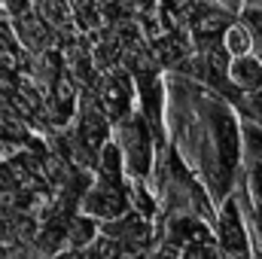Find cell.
<instances>
[{"label": "cell", "mask_w": 262, "mask_h": 259, "mask_svg": "<svg viewBox=\"0 0 262 259\" xmlns=\"http://www.w3.org/2000/svg\"><path fill=\"white\" fill-rule=\"evenodd\" d=\"M220 9H229V15H238L244 6H247V0H213Z\"/></svg>", "instance_id": "cell-8"}, {"label": "cell", "mask_w": 262, "mask_h": 259, "mask_svg": "<svg viewBox=\"0 0 262 259\" xmlns=\"http://www.w3.org/2000/svg\"><path fill=\"white\" fill-rule=\"evenodd\" d=\"M220 46H223V52L229 55V58H238V55H250V49H253V34H250V28L238 18V21H229L226 28H223V34H220Z\"/></svg>", "instance_id": "cell-6"}, {"label": "cell", "mask_w": 262, "mask_h": 259, "mask_svg": "<svg viewBox=\"0 0 262 259\" xmlns=\"http://www.w3.org/2000/svg\"><path fill=\"white\" fill-rule=\"evenodd\" d=\"M116 149L122 156V168L131 180H146L156 162V146H152V128L140 113H125L116 119Z\"/></svg>", "instance_id": "cell-1"}, {"label": "cell", "mask_w": 262, "mask_h": 259, "mask_svg": "<svg viewBox=\"0 0 262 259\" xmlns=\"http://www.w3.org/2000/svg\"><path fill=\"white\" fill-rule=\"evenodd\" d=\"M226 79L229 85L238 92V95H250L262 85V64L253 55H238V58H229L226 67Z\"/></svg>", "instance_id": "cell-5"}, {"label": "cell", "mask_w": 262, "mask_h": 259, "mask_svg": "<svg viewBox=\"0 0 262 259\" xmlns=\"http://www.w3.org/2000/svg\"><path fill=\"white\" fill-rule=\"evenodd\" d=\"M250 55L262 64V37H253V49H250Z\"/></svg>", "instance_id": "cell-9"}, {"label": "cell", "mask_w": 262, "mask_h": 259, "mask_svg": "<svg viewBox=\"0 0 262 259\" xmlns=\"http://www.w3.org/2000/svg\"><path fill=\"white\" fill-rule=\"evenodd\" d=\"M95 235H98V226H95L92 217H76V220H73V226H70V244L89 247V244L95 241Z\"/></svg>", "instance_id": "cell-7"}, {"label": "cell", "mask_w": 262, "mask_h": 259, "mask_svg": "<svg viewBox=\"0 0 262 259\" xmlns=\"http://www.w3.org/2000/svg\"><path fill=\"white\" fill-rule=\"evenodd\" d=\"M216 238H220V247L229 253V256H250V229H247V220L241 213V204L235 195H229L216 213Z\"/></svg>", "instance_id": "cell-3"}, {"label": "cell", "mask_w": 262, "mask_h": 259, "mask_svg": "<svg viewBox=\"0 0 262 259\" xmlns=\"http://www.w3.org/2000/svg\"><path fill=\"white\" fill-rule=\"evenodd\" d=\"M207 125H210V134H213V149H216V168L223 174H229L232 180V171L238 168L241 162V128H238V113L235 107L216 101L207 113Z\"/></svg>", "instance_id": "cell-2"}, {"label": "cell", "mask_w": 262, "mask_h": 259, "mask_svg": "<svg viewBox=\"0 0 262 259\" xmlns=\"http://www.w3.org/2000/svg\"><path fill=\"white\" fill-rule=\"evenodd\" d=\"M128 207H131V201L125 198L122 186H113V183H107L101 177H98V183L82 198V213L92 217V220H116Z\"/></svg>", "instance_id": "cell-4"}]
</instances>
